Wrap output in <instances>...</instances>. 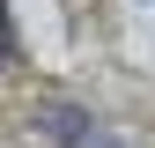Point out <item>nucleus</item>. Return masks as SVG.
Here are the masks:
<instances>
[{
  "label": "nucleus",
  "instance_id": "f257e3e1",
  "mask_svg": "<svg viewBox=\"0 0 155 148\" xmlns=\"http://www.w3.org/2000/svg\"><path fill=\"white\" fill-rule=\"evenodd\" d=\"M37 126H45L52 141H67V148H111V133L89 119V111H74V104H45V119H37Z\"/></svg>",
  "mask_w": 155,
  "mask_h": 148
},
{
  "label": "nucleus",
  "instance_id": "f03ea898",
  "mask_svg": "<svg viewBox=\"0 0 155 148\" xmlns=\"http://www.w3.org/2000/svg\"><path fill=\"white\" fill-rule=\"evenodd\" d=\"M0 67H15V30H8V0H0Z\"/></svg>",
  "mask_w": 155,
  "mask_h": 148
}]
</instances>
